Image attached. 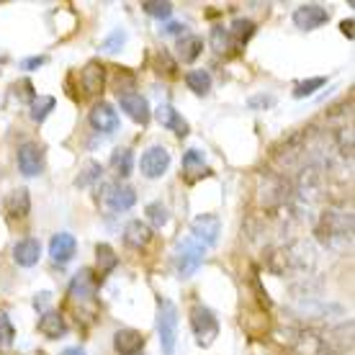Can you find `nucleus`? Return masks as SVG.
I'll return each mask as SVG.
<instances>
[{"label":"nucleus","instance_id":"obj_1","mask_svg":"<svg viewBox=\"0 0 355 355\" xmlns=\"http://www.w3.org/2000/svg\"><path fill=\"white\" fill-rule=\"evenodd\" d=\"M317 232V237L324 248L329 250H345L350 248V242H353V214L350 209H324L320 214V222L314 227Z\"/></svg>","mask_w":355,"mask_h":355},{"label":"nucleus","instance_id":"obj_2","mask_svg":"<svg viewBox=\"0 0 355 355\" xmlns=\"http://www.w3.org/2000/svg\"><path fill=\"white\" fill-rule=\"evenodd\" d=\"M275 340L291 355H322V335L309 327H281L275 329Z\"/></svg>","mask_w":355,"mask_h":355},{"label":"nucleus","instance_id":"obj_3","mask_svg":"<svg viewBox=\"0 0 355 355\" xmlns=\"http://www.w3.org/2000/svg\"><path fill=\"white\" fill-rule=\"evenodd\" d=\"M157 332H160V347L165 355L175 353L178 345V306L170 299L157 302Z\"/></svg>","mask_w":355,"mask_h":355},{"label":"nucleus","instance_id":"obj_4","mask_svg":"<svg viewBox=\"0 0 355 355\" xmlns=\"http://www.w3.org/2000/svg\"><path fill=\"white\" fill-rule=\"evenodd\" d=\"M206 255V248L193 237H186L183 242H178L175 250V270L180 278H191V275L201 268Z\"/></svg>","mask_w":355,"mask_h":355},{"label":"nucleus","instance_id":"obj_5","mask_svg":"<svg viewBox=\"0 0 355 355\" xmlns=\"http://www.w3.org/2000/svg\"><path fill=\"white\" fill-rule=\"evenodd\" d=\"M191 327H193V335L201 347H209L214 340L219 338V320L204 304H198V306L191 309Z\"/></svg>","mask_w":355,"mask_h":355},{"label":"nucleus","instance_id":"obj_6","mask_svg":"<svg viewBox=\"0 0 355 355\" xmlns=\"http://www.w3.org/2000/svg\"><path fill=\"white\" fill-rule=\"evenodd\" d=\"M353 350V322L329 327L322 335V355H345Z\"/></svg>","mask_w":355,"mask_h":355},{"label":"nucleus","instance_id":"obj_7","mask_svg":"<svg viewBox=\"0 0 355 355\" xmlns=\"http://www.w3.org/2000/svg\"><path fill=\"white\" fill-rule=\"evenodd\" d=\"M18 170L26 178L42 175L44 170V147L39 142H24L18 147Z\"/></svg>","mask_w":355,"mask_h":355},{"label":"nucleus","instance_id":"obj_8","mask_svg":"<svg viewBox=\"0 0 355 355\" xmlns=\"http://www.w3.org/2000/svg\"><path fill=\"white\" fill-rule=\"evenodd\" d=\"M191 232H193L191 237L201 242L204 248H214V245L219 242V234H222V222H219L216 214H201V216L193 219Z\"/></svg>","mask_w":355,"mask_h":355},{"label":"nucleus","instance_id":"obj_9","mask_svg":"<svg viewBox=\"0 0 355 355\" xmlns=\"http://www.w3.org/2000/svg\"><path fill=\"white\" fill-rule=\"evenodd\" d=\"M329 21V10L320 3H306L293 10V26L302 31H314V28L324 26Z\"/></svg>","mask_w":355,"mask_h":355},{"label":"nucleus","instance_id":"obj_10","mask_svg":"<svg viewBox=\"0 0 355 355\" xmlns=\"http://www.w3.org/2000/svg\"><path fill=\"white\" fill-rule=\"evenodd\" d=\"M119 106H121V111H124L132 121H137V124H150V103H147V98L142 96V93H134V90H124V93H119Z\"/></svg>","mask_w":355,"mask_h":355},{"label":"nucleus","instance_id":"obj_11","mask_svg":"<svg viewBox=\"0 0 355 355\" xmlns=\"http://www.w3.org/2000/svg\"><path fill=\"white\" fill-rule=\"evenodd\" d=\"M168 168H170V152L165 150V147H160V144L150 147V150L142 155V160H139V170H142V175L150 178V180L162 178L165 173H168Z\"/></svg>","mask_w":355,"mask_h":355},{"label":"nucleus","instance_id":"obj_12","mask_svg":"<svg viewBox=\"0 0 355 355\" xmlns=\"http://www.w3.org/2000/svg\"><path fill=\"white\" fill-rule=\"evenodd\" d=\"M103 201L108 204L111 211H129L137 204V193L126 183H106L103 186Z\"/></svg>","mask_w":355,"mask_h":355},{"label":"nucleus","instance_id":"obj_13","mask_svg":"<svg viewBox=\"0 0 355 355\" xmlns=\"http://www.w3.org/2000/svg\"><path fill=\"white\" fill-rule=\"evenodd\" d=\"M88 121L98 134H114L119 129V114H116V108L111 103H106V101H101V103H96V106L90 108Z\"/></svg>","mask_w":355,"mask_h":355},{"label":"nucleus","instance_id":"obj_14","mask_svg":"<svg viewBox=\"0 0 355 355\" xmlns=\"http://www.w3.org/2000/svg\"><path fill=\"white\" fill-rule=\"evenodd\" d=\"M98 291V275L90 270V268H83L78 273L72 275L70 281V296L72 299H78V302H88L93 299Z\"/></svg>","mask_w":355,"mask_h":355},{"label":"nucleus","instance_id":"obj_15","mask_svg":"<svg viewBox=\"0 0 355 355\" xmlns=\"http://www.w3.org/2000/svg\"><path fill=\"white\" fill-rule=\"evenodd\" d=\"M75 252H78V240H75V234H70V232H57L52 237V242H49V255L60 266L70 263L75 258Z\"/></svg>","mask_w":355,"mask_h":355},{"label":"nucleus","instance_id":"obj_16","mask_svg":"<svg viewBox=\"0 0 355 355\" xmlns=\"http://www.w3.org/2000/svg\"><path fill=\"white\" fill-rule=\"evenodd\" d=\"M144 343H147V338H144L142 332H137V329L132 327H124L119 329L114 335V347L119 355H137L142 353Z\"/></svg>","mask_w":355,"mask_h":355},{"label":"nucleus","instance_id":"obj_17","mask_svg":"<svg viewBox=\"0 0 355 355\" xmlns=\"http://www.w3.org/2000/svg\"><path fill=\"white\" fill-rule=\"evenodd\" d=\"M42 258V242L34 240V237H24L13 245V260H16L21 268H31L39 263Z\"/></svg>","mask_w":355,"mask_h":355},{"label":"nucleus","instance_id":"obj_18","mask_svg":"<svg viewBox=\"0 0 355 355\" xmlns=\"http://www.w3.org/2000/svg\"><path fill=\"white\" fill-rule=\"evenodd\" d=\"M155 116H157V121H160V124L165 126L168 132H173L175 137H180V139H183V137H188V132H191L188 121L180 114H178V111L170 106V103H162V106L155 111Z\"/></svg>","mask_w":355,"mask_h":355},{"label":"nucleus","instance_id":"obj_19","mask_svg":"<svg viewBox=\"0 0 355 355\" xmlns=\"http://www.w3.org/2000/svg\"><path fill=\"white\" fill-rule=\"evenodd\" d=\"M80 83H83V90H85L88 96H96V93H101V90H103V85H106V67L98 62V60L88 62L80 72Z\"/></svg>","mask_w":355,"mask_h":355},{"label":"nucleus","instance_id":"obj_20","mask_svg":"<svg viewBox=\"0 0 355 355\" xmlns=\"http://www.w3.org/2000/svg\"><path fill=\"white\" fill-rule=\"evenodd\" d=\"M152 227L142 219H132V222L124 227V242L134 250H142L152 242Z\"/></svg>","mask_w":355,"mask_h":355},{"label":"nucleus","instance_id":"obj_21","mask_svg":"<svg viewBox=\"0 0 355 355\" xmlns=\"http://www.w3.org/2000/svg\"><path fill=\"white\" fill-rule=\"evenodd\" d=\"M31 211V196H28L26 188H16L6 196V214L10 219H24Z\"/></svg>","mask_w":355,"mask_h":355},{"label":"nucleus","instance_id":"obj_22","mask_svg":"<svg viewBox=\"0 0 355 355\" xmlns=\"http://www.w3.org/2000/svg\"><path fill=\"white\" fill-rule=\"evenodd\" d=\"M183 175H186L188 183H193V180H198L201 175H209V168H206V155L201 150H196V147H191V150L183 155Z\"/></svg>","mask_w":355,"mask_h":355},{"label":"nucleus","instance_id":"obj_23","mask_svg":"<svg viewBox=\"0 0 355 355\" xmlns=\"http://www.w3.org/2000/svg\"><path fill=\"white\" fill-rule=\"evenodd\" d=\"M178 60L180 62H196L204 52V39L196 34H183L178 39Z\"/></svg>","mask_w":355,"mask_h":355},{"label":"nucleus","instance_id":"obj_24","mask_svg":"<svg viewBox=\"0 0 355 355\" xmlns=\"http://www.w3.org/2000/svg\"><path fill=\"white\" fill-rule=\"evenodd\" d=\"M39 332L49 340H60L67 332V322L60 311H44L42 320H39Z\"/></svg>","mask_w":355,"mask_h":355},{"label":"nucleus","instance_id":"obj_25","mask_svg":"<svg viewBox=\"0 0 355 355\" xmlns=\"http://www.w3.org/2000/svg\"><path fill=\"white\" fill-rule=\"evenodd\" d=\"M111 168H114V173L119 178L132 175V170H134L132 150H129V147H119V150H114V155H111Z\"/></svg>","mask_w":355,"mask_h":355},{"label":"nucleus","instance_id":"obj_26","mask_svg":"<svg viewBox=\"0 0 355 355\" xmlns=\"http://www.w3.org/2000/svg\"><path fill=\"white\" fill-rule=\"evenodd\" d=\"M209 42H211V49L216 54H230L232 49H237V44H234V39H232V34H230V28H224V26H214Z\"/></svg>","mask_w":355,"mask_h":355},{"label":"nucleus","instance_id":"obj_27","mask_svg":"<svg viewBox=\"0 0 355 355\" xmlns=\"http://www.w3.org/2000/svg\"><path fill=\"white\" fill-rule=\"evenodd\" d=\"M230 34L234 39V44L237 46H245L255 36V24L250 21V18H234L230 26Z\"/></svg>","mask_w":355,"mask_h":355},{"label":"nucleus","instance_id":"obj_28","mask_svg":"<svg viewBox=\"0 0 355 355\" xmlns=\"http://www.w3.org/2000/svg\"><path fill=\"white\" fill-rule=\"evenodd\" d=\"M186 85L188 90H193L196 96H206L211 90V75L206 70H191L186 72Z\"/></svg>","mask_w":355,"mask_h":355},{"label":"nucleus","instance_id":"obj_29","mask_svg":"<svg viewBox=\"0 0 355 355\" xmlns=\"http://www.w3.org/2000/svg\"><path fill=\"white\" fill-rule=\"evenodd\" d=\"M54 106H57V101H54L52 96H36L34 101H31L28 111H31V119H34L36 124H42L46 116L54 111Z\"/></svg>","mask_w":355,"mask_h":355},{"label":"nucleus","instance_id":"obj_30","mask_svg":"<svg viewBox=\"0 0 355 355\" xmlns=\"http://www.w3.org/2000/svg\"><path fill=\"white\" fill-rule=\"evenodd\" d=\"M96 258H98V270H101V273H111V270L119 266V255H116L114 248L106 245V242H101L96 248Z\"/></svg>","mask_w":355,"mask_h":355},{"label":"nucleus","instance_id":"obj_31","mask_svg":"<svg viewBox=\"0 0 355 355\" xmlns=\"http://www.w3.org/2000/svg\"><path fill=\"white\" fill-rule=\"evenodd\" d=\"M101 175H103V168H101V162L88 160L85 165H83L80 175L75 178V186H78V188H88L90 183H96V180H101Z\"/></svg>","mask_w":355,"mask_h":355},{"label":"nucleus","instance_id":"obj_32","mask_svg":"<svg viewBox=\"0 0 355 355\" xmlns=\"http://www.w3.org/2000/svg\"><path fill=\"white\" fill-rule=\"evenodd\" d=\"M142 10L152 18H170L173 16V3H168V0H144Z\"/></svg>","mask_w":355,"mask_h":355},{"label":"nucleus","instance_id":"obj_33","mask_svg":"<svg viewBox=\"0 0 355 355\" xmlns=\"http://www.w3.org/2000/svg\"><path fill=\"white\" fill-rule=\"evenodd\" d=\"M126 39H129V36H126L124 28H114V31H111V34L101 42V49H103V52H108V54H116L121 46L126 44Z\"/></svg>","mask_w":355,"mask_h":355},{"label":"nucleus","instance_id":"obj_34","mask_svg":"<svg viewBox=\"0 0 355 355\" xmlns=\"http://www.w3.org/2000/svg\"><path fill=\"white\" fill-rule=\"evenodd\" d=\"M324 83H327V78H311V80L296 83V88H293V98L314 96V93H317L320 88H324Z\"/></svg>","mask_w":355,"mask_h":355},{"label":"nucleus","instance_id":"obj_35","mask_svg":"<svg viewBox=\"0 0 355 355\" xmlns=\"http://www.w3.org/2000/svg\"><path fill=\"white\" fill-rule=\"evenodd\" d=\"M147 216H150V222L160 230V227H165V224L170 222V211H168V206L160 204V201H155V204L147 206Z\"/></svg>","mask_w":355,"mask_h":355},{"label":"nucleus","instance_id":"obj_36","mask_svg":"<svg viewBox=\"0 0 355 355\" xmlns=\"http://www.w3.org/2000/svg\"><path fill=\"white\" fill-rule=\"evenodd\" d=\"M13 340H16V327H13V322L6 311H0V345L3 347H10L13 345Z\"/></svg>","mask_w":355,"mask_h":355},{"label":"nucleus","instance_id":"obj_37","mask_svg":"<svg viewBox=\"0 0 355 355\" xmlns=\"http://www.w3.org/2000/svg\"><path fill=\"white\" fill-rule=\"evenodd\" d=\"M183 31H186V24H178V21H173V24H168L165 28H160V34H165V36H170V34L183 36Z\"/></svg>","mask_w":355,"mask_h":355},{"label":"nucleus","instance_id":"obj_38","mask_svg":"<svg viewBox=\"0 0 355 355\" xmlns=\"http://www.w3.org/2000/svg\"><path fill=\"white\" fill-rule=\"evenodd\" d=\"M49 302H52V293H49V291H42V293H36L34 306H36V309H44V306H46Z\"/></svg>","mask_w":355,"mask_h":355},{"label":"nucleus","instance_id":"obj_39","mask_svg":"<svg viewBox=\"0 0 355 355\" xmlns=\"http://www.w3.org/2000/svg\"><path fill=\"white\" fill-rule=\"evenodd\" d=\"M46 62V57H28L24 60V70H36V67H42Z\"/></svg>","mask_w":355,"mask_h":355},{"label":"nucleus","instance_id":"obj_40","mask_svg":"<svg viewBox=\"0 0 355 355\" xmlns=\"http://www.w3.org/2000/svg\"><path fill=\"white\" fill-rule=\"evenodd\" d=\"M340 31L347 36V39H353V18H347V21H343L340 24Z\"/></svg>","mask_w":355,"mask_h":355},{"label":"nucleus","instance_id":"obj_41","mask_svg":"<svg viewBox=\"0 0 355 355\" xmlns=\"http://www.w3.org/2000/svg\"><path fill=\"white\" fill-rule=\"evenodd\" d=\"M60 355H88V353H85L83 347H64V350Z\"/></svg>","mask_w":355,"mask_h":355},{"label":"nucleus","instance_id":"obj_42","mask_svg":"<svg viewBox=\"0 0 355 355\" xmlns=\"http://www.w3.org/2000/svg\"><path fill=\"white\" fill-rule=\"evenodd\" d=\"M137 355H142V353H137Z\"/></svg>","mask_w":355,"mask_h":355},{"label":"nucleus","instance_id":"obj_43","mask_svg":"<svg viewBox=\"0 0 355 355\" xmlns=\"http://www.w3.org/2000/svg\"><path fill=\"white\" fill-rule=\"evenodd\" d=\"M8 355H10V353H8Z\"/></svg>","mask_w":355,"mask_h":355}]
</instances>
